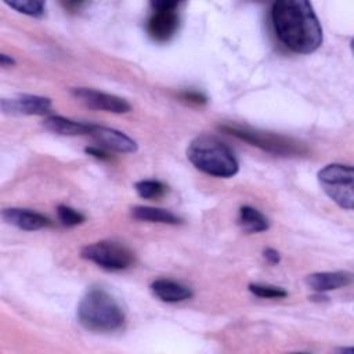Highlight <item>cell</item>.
Returning a JSON list of instances; mask_svg holds the SVG:
<instances>
[{
	"label": "cell",
	"instance_id": "obj_16",
	"mask_svg": "<svg viewBox=\"0 0 354 354\" xmlns=\"http://www.w3.org/2000/svg\"><path fill=\"white\" fill-rule=\"evenodd\" d=\"M238 224L248 234H257L267 231L270 223L267 217L252 206H242L238 214Z\"/></svg>",
	"mask_w": 354,
	"mask_h": 354
},
{
	"label": "cell",
	"instance_id": "obj_4",
	"mask_svg": "<svg viewBox=\"0 0 354 354\" xmlns=\"http://www.w3.org/2000/svg\"><path fill=\"white\" fill-rule=\"evenodd\" d=\"M318 181L324 192L342 209L354 206V170L348 165L330 163L318 171Z\"/></svg>",
	"mask_w": 354,
	"mask_h": 354
},
{
	"label": "cell",
	"instance_id": "obj_22",
	"mask_svg": "<svg viewBox=\"0 0 354 354\" xmlns=\"http://www.w3.org/2000/svg\"><path fill=\"white\" fill-rule=\"evenodd\" d=\"M84 152L91 155V156H94V158H97V159H101V160L109 159L108 152H105V149H101L98 147H87V148H84Z\"/></svg>",
	"mask_w": 354,
	"mask_h": 354
},
{
	"label": "cell",
	"instance_id": "obj_14",
	"mask_svg": "<svg viewBox=\"0 0 354 354\" xmlns=\"http://www.w3.org/2000/svg\"><path fill=\"white\" fill-rule=\"evenodd\" d=\"M43 126L46 130L59 136H83L90 134L93 124L71 120L58 115H50L43 120Z\"/></svg>",
	"mask_w": 354,
	"mask_h": 354
},
{
	"label": "cell",
	"instance_id": "obj_23",
	"mask_svg": "<svg viewBox=\"0 0 354 354\" xmlns=\"http://www.w3.org/2000/svg\"><path fill=\"white\" fill-rule=\"evenodd\" d=\"M263 254H264V259H266L268 263H271V264H278L279 260H281L279 253H278L275 249H272V248L264 249Z\"/></svg>",
	"mask_w": 354,
	"mask_h": 354
},
{
	"label": "cell",
	"instance_id": "obj_9",
	"mask_svg": "<svg viewBox=\"0 0 354 354\" xmlns=\"http://www.w3.org/2000/svg\"><path fill=\"white\" fill-rule=\"evenodd\" d=\"M1 111L10 115H48L51 112V100L43 95L21 94L14 98H3Z\"/></svg>",
	"mask_w": 354,
	"mask_h": 354
},
{
	"label": "cell",
	"instance_id": "obj_3",
	"mask_svg": "<svg viewBox=\"0 0 354 354\" xmlns=\"http://www.w3.org/2000/svg\"><path fill=\"white\" fill-rule=\"evenodd\" d=\"M188 160L205 174L230 178L239 170V163L223 141L210 134L195 137L187 148Z\"/></svg>",
	"mask_w": 354,
	"mask_h": 354
},
{
	"label": "cell",
	"instance_id": "obj_1",
	"mask_svg": "<svg viewBox=\"0 0 354 354\" xmlns=\"http://www.w3.org/2000/svg\"><path fill=\"white\" fill-rule=\"evenodd\" d=\"M271 22L279 41L293 53L311 54L322 44V26L306 0L274 3Z\"/></svg>",
	"mask_w": 354,
	"mask_h": 354
},
{
	"label": "cell",
	"instance_id": "obj_6",
	"mask_svg": "<svg viewBox=\"0 0 354 354\" xmlns=\"http://www.w3.org/2000/svg\"><path fill=\"white\" fill-rule=\"evenodd\" d=\"M80 256L106 271L126 270L134 261V254L130 249L112 241H100L86 245L82 249Z\"/></svg>",
	"mask_w": 354,
	"mask_h": 354
},
{
	"label": "cell",
	"instance_id": "obj_13",
	"mask_svg": "<svg viewBox=\"0 0 354 354\" xmlns=\"http://www.w3.org/2000/svg\"><path fill=\"white\" fill-rule=\"evenodd\" d=\"M151 290L153 293L155 297H158L159 300L165 301V303H178V301H184L192 297V290L191 288L171 281V279H156L151 283Z\"/></svg>",
	"mask_w": 354,
	"mask_h": 354
},
{
	"label": "cell",
	"instance_id": "obj_21",
	"mask_svg": "<svg viewBox=\"0 0 354 354\" xmlns=\"http://www.w3.org/2000/svg\"><path fill=\"white\" fill-rule=\"evenodd\" d=\"M181 98L188 101V102H194V104H205L206 102V97L199 93V91H194V90H189V91H183L181 93Z\"/></svg>",
	"mask_w": 354,
	"mask_h": 354
},
{
	"label": "cell",
	"instance_id": "obj_5",
	"mask_svg": "<svg viewBox=\"0 0 354 354\" xmlns=\"http://www.w3.org/2000/svg\"><path fill=\"white\" fill-rule=\"evenodd\" d=\"M220 130L235 136L239 140H243L263 151L275 153V155H283V156H290V155H300L306 152V148L300 145L299 142L278 136V134H271V133H264V131H257L252 130L248 127H241L235 124H224L220 126Z\"/></svg>",
	"mask_w": 354,
	"mask_h": 354
},
{
	"label": "cell",
	"instance_id": "obj_15",
	"mask_svg": "<svg viewBox=\"0 0 354 354\" xmlns=\"http://www.w3.org/2000/svg\"><path fill=\"white\" fill-rule=\"evenodd\" d=\"M131 216L141 221L148 223H160V224H180L183 220L176 216L174 213L160 209V207H152V206H134L131 207Z\"/></svg>",
	"mask_w": 354,
	"mask_h": 354
},
{
	"label": "cell",
	"instance_id": "obj_19",
	"mask_svg": "<svg viewBox=\"0 0 354 354\" xmlns=\"http://www.w3.org/2000/svg\"><path fill=\"white\" fill-rule=\"evenodd\" d=\"M57 216H58V220L61 221V224L65 227H75V225H79L86 221L84 214H82L76 209L66 206V205H59L57 207Z\"/></svg>",
	"mask_w": 354,
	"mask_h": 354
},
{
	"label": "cell",
	"instance_id": "obj_10",
	"mask_svg": "<svg viewBox=\"0 0 354 354\" xmlns=\"http://www.w3.org/2000/svg\"><path fill=\"white\" fill-rule=\"evenodd\" d=\"M90 136L104 148L111 149L119 153H131L137 151V142L126 136L124 133L105 126L93 124L90 130Z\"/></svg>",
	"mask_w": 354,
	"mask_h": 354
},
{
	"label": "cell",
	"instance_id": "obj_18",
	"mask_svg": "<svg viewBox=\"0 0 354 354\" xmlns=\"http://www.w3.org/2000/svg\"><path fill=\"white\" fill-rule=\"evenodd\" d=\"M134 189L142 199H156L166 194L167 187L158 180H141L136 183Z\"/></svg>",
	"mask_w": 354,
	"mask_h": 354
},
{
	"label": "cell",
	"instance_id": "obj_7",
	"mask_svg": "<svg viewBox=\"0 0 354 354\" xmlns=\"http://www.w3.org/2000/svg\"><path fill=\"white\" fill-rule=\"evenodd\" d=\"M151 7L152 12L147 21L148 36L156 43L169 41L178 29V3L158 0L152 1Z\"/></svg>",
	"mask_w": 354,
	"mask_h": 354
},
{
	"label": "cell",
	"instance_id": "obj_12",
	"mask_svg": "<svg viewBox=\"0 0 354 354\" xmlns=\"http://www.w3.org/2000/svg\"><path fill=\"white\" fill-rule=\"evenodd\" d=\"M351 282L353 274L348 271H322L310 274L306 278V283L318 293L340 289Z\"/></svg>",
	"mask_w": 354,
	"mask_h": 354
},
{
	"label": "cell",
	"instance_id": "obj_17",
	"mask_svg": "<svg viewBox=\"0 0 354 354\" xmlns=\"http://www.w3.org/2000/svg\"><path fill=\"white\" fill-rule=\"evenodd\" d=\"M6 4L15 11L33 18H41L46 12V3L40 0H14L6 1Z\"/></svg>",
	"mask_w": 354,
	"mask_h": 354
},
{
	"label": "cell",
	"instance_id": "obj_20",
	"mask_svg": "<svg viewBox=\"0 0 354 354\" xmlns=\"http://www.w3.org/2000/svg\"><path fill=\"white\" fill-rule=\"evenodd\" d=\"M249 290L263 299H282L288 295V292L279 286L264 285V283H249Z\"/></svg>",
	"mask_w": 354,
	"mask_h": 354
},
{
	"label": "cell",
	"instance_id": "obj_24",
	"mask_svg": "<svg viewBox=\"0 0 354 354\" xmlns=\"http://www.w3.org/2000/svg\"><path fill=\"white\" fill-rule=\"evenodd\" d=\"M0 65H1L3 68L14 66V65H15V59L11 58V57L7 55V54H1V55H0Z\"/></svg>",
	"mask_w": 354,
	"mask_h": 354
},
{
	"label": "cell",
	"instance_id": "obj_2",
	"mask_svg": "<svg viewBox=\"0 0 354 354\" xmlns=\"http://www.w3.org/2000/svg\"><path fill=\"white\" fill-rule=\"evenodd\" d=\"M79 324L93 332H113L123 326L124 313L118 300L102 288H91L77 306Z\"/></svg>",
	"mask_w": 354,
	"mask_h": 354
},
{
	"label": "cell",
	"instance_id": "obj_8",
	"mask_svg": "<svg viewBox=\"0 0 354 354\" xmlns=\"http://www.w3.org/2000/svg\"><path fill=\"white\" fill-rule=\"evenodd\" d=\"M72 94L86 106L97 111H105L112 113H127L131 111V105L126 100L94 88L75 87L72 88Z\"/></svg>",
	"mask_w": 354,
	"mask_h": 354
},
{
	"label": "cell",
	"instance_id": "obj_11",
	"mask_svg": "<svg viewBox=\"0 0 354 354\" xmlns=\"http://www.w3.org/2000/svg\"><path fill=\"white\" fill-rule=\"evenodd\" d=\"M1 217L6 223L24 231H37L51 225V220L47 216L29 209L7 207L3 210Z\"/></svg>",
	"mask_w": 354,
	"mask_h": 354
}]
</instances>
